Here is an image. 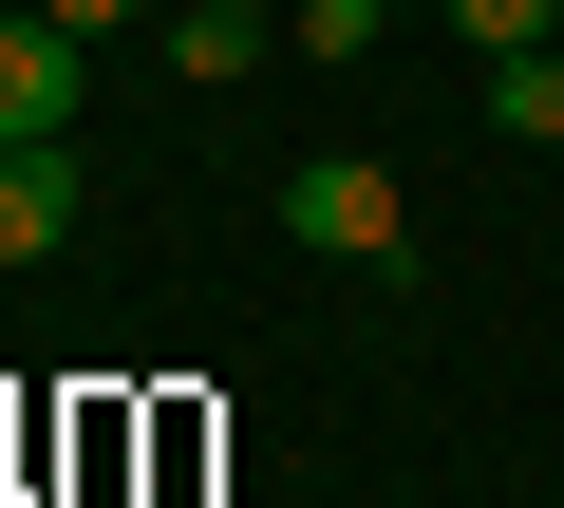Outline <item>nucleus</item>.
<instances>
[{"mask_svg":"<svg viewBox=\"0 0 564 508\" xmlns=\"http://www.w3.org/2000/svg\"><path fill=\"white\" fill-rule=\"evenodd\" d=\"M377 20H395V0H282V39H302V57H377Z\"/></svg>","mask_w":564,"mask_h":508,"instance_id":"nucleus-7","label":"nucleus"},{"mask_svg":"<svg viewBox=\"0 0 564 508\" xmlns=\"http://www.w3.org/2000/svg\"><path fill=\"white\" fill-rule=\"evenodd\" d=\"M452 39H470V57H545V39H564V0H452Z\"/></svg>","mask_w":564,"mask_h":508,"instance_id":"nucleus-6","label":"nucleus"},{"mask_svg":"<svg viewBox=\"0 0 564 508\" xmlns=\"http://www.w3.org/2000/svg\"><path fill=\"white\" fill-rule=\"evenodd\" d=\"M263 207H282V245H321V264H377V283L414 264V207H395V170H377V151H302Z\"/></svg>","mask_w":564,"mask_h":508,"instance_id":"nucleus-1","label":"nucleus"},{"mask_svg":"<svg viewBox=\"0 0 564 508\" xmlns=\"http://www.w3.org/2000/svg\"><path fill=\"white\" fill-rule=\"evenodd\" d=\"M57 245H76V132L0 151V264H57Z\"/></svg>","mask_w":564,"mask_h":508,"instance_id":"nucleus-4","label":"nucleus"},{"mask_svg":"<svg viewBox=\"0 0 564 508\" xmlns=\"http://www.w3.org/2000/svg\"><path fill=\"white\" fill-rule=\"evenodd\" d=\"M489 132L508 151H564V39L545 57H489Z\"/></svg>","mask_w":564,"mask_h":508,"instance_id":"nucleus-5","label":"nucleus"},{"mask_svg":"<svg viewBox=\"0 0 564 508\" xmlns=\"http://www.w3.org/2000/svg\"><path fill=\"white\" fill-rule=\"evenodd\" d=\"M57 39H132V20H170V0H39Z\"/></svg>","mask_w":564,"mask_h":508,"instance_id":"nucleus-8","label":"nucleus"},{"mask_svg":"<svg viewBox=\"0 0 564 508\" xmlns=\"http://www.w3.org/2000/svg\"><path fill=\"white\" fill-rule=\"evenodd\" d=\"M76 76H95V39H57V20H0V151L76 132Z\"/></svg>","mask_w":564,"mask_h":508,"instance_id":"nucleus-2","label":"nucleus"},{"mask_svg":"<svg viewBox=\"0 0 564 508\" xmlns=\"http://www.w3.org/2000/svg\"><path fill=\"white\" fill-rule=\"evenodd\" d=\"M151 39H170V76H207V95L263 76V57H302V39H282V0H170Z\"/></svg>","mask_w":564,"mask_h":508,"instance_id":"nucleus-3","label":"nucleus"}]
</instances>
